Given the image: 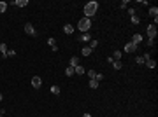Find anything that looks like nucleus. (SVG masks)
I'll return each instance as SVG.
<instances>
[{
  "label": "nucleus",
  "instance_id": "26",
  "mask_svg": "<svg viewBox=\"0 0 158 117\" xmlns=\"http://www.w3.org/2000/svg\"><path fill=\"white\" fill-rule=\"evenodd\" d=\"M97 46H98V40H91L90 42V49H95Z\"/></svg>",
  "mask_w": 158,
  "mask_h": 117
},
{
  "label": "nucleus",
  "instance_id": "17",
  "mask_svg": "<svg viewBox=\"0 0 158 117\" xmlns=\"http://www.w3.org/2000/svg\"><path fill=\"white\" fill-rule=\"evenodd\" d=\"M112 58H114V61H120V58H121V51H114Z\"/></svg>",
  "mask_w": 158,
  "mask_h": 117
},
{
  "label": "nucleus",
  "instance_id": "20",
  "mask_svg": "<svg viewBox=\"0 0 158 117\" xmlns=\"http://www.w3.org/2000/svg\"><path fill=\"white\" fill-rule=\"evenodd\" d=\"M146 65H148L149 68H155V67H156V61H155V60H148V61H146Z\"/></svg>",
  "mask_w": 158,
  "mask_h": 117
},
{
  "label": "nucleus",
  "instance_id": "23",
  "mask_svg": "<svg viewBox=\"0 0 158 117\" xmlns=\"http://www.w3.org/2000/svg\"><path fill=\"white\" fill-rule=\"evenodd\" d=\"M149 14L156 17V16H158V9H156V7H151V9H149Z\"/></svg>",
  "mask_w": 158,
  "mask_h": 117
},
{
  "label": "nucleus",
  "instance_id": "6",
  "mask_svg": "<svg viewBox=\"0 0 158 117\" xmlns=\"http://www.w3.org/2000/svg\"><path fill=\"white\" fill-rule=\"evenodd\" d=\"M148 35H149L151 40L156 37V26H155V25H149V26H148Z\"/></svg>",
  "mask_w": 158,
  "mask_h": 117
},
{
  "label": "nucleus",
  "instance_id": "8",
  "mask_svg": "<svg viewBox=\"0 0 158 117\" xmlns=\"http://www.w3.org/2000/svg\"><path fill=\"white\" fill-rule=\"evenodd\" d=\"M48 44L51 46V49H53L54 52L58 51V47H56V40H54V38H53V37H51V38H48Z\"/></svg>",
  "mask_w": 158,
  "mask_h": 117
},
{
  "label": "nucleus",
  "instance_id": "34",
  "mask_svg": "<svg viewBox=\"0 0 158 117\" xmlns=\"http://www.w3.org/2000/svg\"><path fill=\"white\" fill-rule=\"evenodd\" d=\"M2 100H4V96H2V93H0V101H2Z\"/></svg>",
  "mask_w": 158,
  "mask_h": 117
},
{
  "label": "nucleus",
  "instance_id": "1",
  "mask_svg": "<svg viewBox=\"0 0 158 117\" xmlns=\"http://www.w3.org/2000/svg\"><path fill=\"white\" fill-rule=\"evenodd\" d=\"M97 9H98V4L95 2V0L88 2V4L84 5V17H90V16H93V14L97 12Z\"/></svg>",
  "mask_w": 158,
  "mask_h": 117
},
{
  "label": "nucleus",
  "instance_id": "22",
  "mask_svg": "<svg viewBox=\"0 0 158 117\" xmlns=\"http://www.w3.org/2000/svg\"><path fill=\"white\" fill-rule=\"evenodd\" d=\"M141 23V17H137V16H132V25H139Z\"/></svg>",
  "mask_w": 158,
  "mask_h": 117
},
{
  "label": "nucleus",
  "instance_id": "27",
  "mask_svg": "<svg viewBox=\"0 0 158 117\" xmlns=\"http://www.w3.org/2000/svg\"><path fill=\"white\" fill-rule=\"evenodd\" d=\"M135 63H139V65L144 63V58H142V56H137V58H135Z\"/></svg>",
  "mask_w": 158,
  "mask_h": 117
},
{
  "label": "nucleus",
  "instance_id": "25",
  "mask_svg": "<svg viewBox=\"0 0 158 117\" xmlns=\"http://www.w3.org/2000/svg\"><path fill=\"white\" fill-rule=\"evenodd\" d=\"M88 77H90V79H95V77H97V72H95V70H90V72H88Z\"/></svg>",
  "mask_w": 158,
  "mask_h": 117
},
{
  "label": "nucleus",
  "instance_id": "13",
  "mask_svg": "<svg viewBox=\"0 0 158 117\" xmlns=\"http://www.w3.org/2000/svg\"><path fill=\"white\" fill-rule=\"evenodd\" d=\"M74 73H76V72H74V67H67V68H65V75H67V77H70V75H74Z\"/></svg>",
  "mask_w": 158,
  "mask_h": 117
},
{
  "label": "nucleus",
  "instance_id": "28",
  "mask_svg": "<svg viewBox=\"0 0 158 117\" xmlns=\"http://www.w3.org/2000/svg\"><path fill=\"white\" fill-rule=\"evenodd\" d=\"M102 79H104V75H102V73H97V77H95V81H97V82H100Z\"/></svg>",
  "mask_w": 158,
  "mask_h": 117
},
{
  "label": "nucleus",
  "instance_id": "5",
  "mask_svg": "<svg viewBox=\"0 0 158 117\" xmlns=\"http://www.w3.org/2000/svg\"><path fill=\"white\" fill-rule=\"evenodd\" d=\"M25 32H26L28 35H32V37H35V35H37V32H35L33 25H30V23H26V25H25Z\"/></svg>",
  "mask_w": 158,
  "mask_h": 117
},
{
  "label": "nucleus",
  "instance_id": "32",
  "mask_svg": "<svg viewBox=\"0 0 158 117\" xmlns=\"http://www.w3.org/2000/svg\"><path fill=\"white\" fill-rule=\"evenodd\" d=\"M127 5H128V2L125 0V2H121V5H120V7H121V9H127Z\"/></svg>",
  "mask_w": 158,
  "mask_h": 117
},
{
  "label": "nucleus",
  "instance_id": "24",
  "mask_svg": "<svg viewBox=\"0 0 158 117\" xmlns=\"http://www.w3.org/2000/svg\"><path fill=\"white\" fill-rule=\"evenodd\" d=\"M5 9H7V4L5 2H0V12H5Z\"/></svg>",
  "mask_w": 158,
  "mask_h": 117
},
{
  "label": "nucleus",
  "instance_id": "12",
  "mask_svg": "<svg viewBox=\"0 0 158 117\" xmlns=\"http://www.w3.org/2000/svg\"><path fill=\"white\" fill-rule=\"evenodd\" d=\"M91 52H93V49H90V47H83V51H81L83 56H90Z\"/></svg>",
  "mask_w": 158,
  "mask_h": 117
},
{
  "label": "nucleus",
  "instance_id": "35",
  "mask_svg": "<svg viewBox=\"0 0 158 117\" xmlns=\"http://www.w3.org/2000/svg\"><path fill=\"white\" fill-rule=\"evenodd\" d=\"M0 117H2V114H0Z\"/></svg>",
  "mask_w": 158,
  "mask_h": 117
},
{
  "label": "nucleus",
  "instance_id": "19",
  "mask_svg": "<svg viewBox=\"0 0 158 117\" xmlns=\"http://www.w3.org/2000/svg\"><path fill=\"white\" fill-rule=\"evenodd\" d=\"M51 93L58 96V94H60V87H58V86H51Z\"/></svg>",
  "mask_w": 158,
  "mask_h": 117
},
{
  "label": "nucleus",
  "instance_id": "33",
  "mask_svg": "<svg viewBox=\"0 0 158 117\" xmlns=\"http://www.w3.org/2000/svg\"><path fill=\"white\" fill-rule=\"evenodd\" d=\"M83 117H91V114H84V115H83Z\"/></svg>",
  "mask_w": 158,
  "mask_h": 117
},
{
  "label": "nucleus",
  "instance_id": "9",
  "mask_svg": "<svg viewBox=\"0 0 158 117\" xmlns=\"http://www.w3.org/2000/svg\"><path fill=\"white\" fill-rule=\"evenodd\" d=\"M14 5H18V7H26L28 5V0H16Z\"/></svg>",
  "mask_w": 158,
  "mask_h": 117
},
{
  "label": "nucleus",
  "instance_id": "3",
  "mask_svg": "<svg viewBox=\"0 0 158 117\" xmlns=\"http://www.w3.org/2000/svg\"><path fill=\"white\" fill-rule=\"evenodd\" d=\"M42 86V79L39 75H35V77H32V87H35V89H39Z\"/></svg>",
  "mask_w": 158,
  "mask_h": 117
},
{
  "label": "nucleus",
  "instance_id": "11",
  "mask_svg": "<svg viewBox=\"0 0 158 117\" xmlns=\"http://www.w3.org/2000/svg\"><path fill=\"white\" fill-rule=\"evenodd\" d=\"M63 32H65V33H69V35H70V33H72V32H74V26H72V25H65V26H63Z\"/></svg>",
  "mask_w": 158,
  "mask_h": 117
},
{
  "label": "nucleus",
  "instance_id": "18",
  "mask_svg": "<svg viewBox=\"0 0 158 117\" xmlns=\"http://www.w3.org/2000/svg\"><path fill=\"white\" fill-rule=\"evenodd\" d=\"M81 40H84V42H91V37H90L88 33H83V35H81Z\"/></svg>",
  "mask_w": 158,
  "mask_h": 117
},
{
  "label": "nucleus",
  "instance_id": "14",
  "mask_svg": "<svg viewBox=\"0 0 158 117\" xmlns=\"http://www.w3.org/2000/svg\"><path fill=\"white\" fill-rule=\"evenodd\" d=\"M77 65H79V60H77L76 56H72V58H70V67H74V68H76Z\"/></svg>",
  "mask_w": 158,
  "mask_h": 117
},
{
  "label": "nucleus",
  "instance_id": "7",
  "mask_svg": "<svg viewBox=\"0 0 158 117\" xmlns=\"http://www.w3.org/2000/svg\"><path fill=\"white\" fill-rule=\"evenodd\" d=\"M135 49H137V46L132 44V42H128V44L125 46V52H135Z\"/></svg>",
  "mask_w": 158,
  "mask_h": 117
},
{
  "label": "nucleus",
  "instance_id": "2",
  "mask_svg": "<svg viewBox=\"0 0 158 117\" xmlns=\"http://www.w3.org/2000/svg\"><path fill=\"white\" fill-rule=\"evenodd\" d=\"M77 26H79V30H81V32L86 33V32L90 30V26H91V21H90L88 17H83V19H79V25H77Z\"/></svg>",
  "mask_w": 158,
  "mask_h": 117
},
{
  "label": "nucleus",
  "instance_id": "15",
  "mask_svg": "<svg viewBox=\"0 0 158 117\" xmlns=\"http://www.w3.org/2000/svg\"><path fill=\"white\" fill-rule=\"evenodd\" d=\"M112 67H114V70H121L123 63H121V61H112Z\"/></svg>",
  "mask_w": 158,
  "mask_h": 117
},
{
  "label": "nucleus",
  "instance_id": "31",
  "mask_svg": "<svg viewBox=\"0 0 158 117\" xmlns=\"http://www.w3.org/2000/svg\"><path fill=\"white\" fill-rule=\"evenodd\" d=\"M11 56H16V51H7V58H11Z\"/></svg>",
  "mask_w": 158,
  "mask_h": 117
},
{
  "label": "nucleus",
  "instance_id": "21",
  "mask_svg": "<svg viewBox=\"0 0 158 117\" xmlns=\"http://www.w3.org/2000/svg\"><path fill=\"white\" fill-rule=\"evenodd\" d=\"M90 87H91V89H97V87H98V82H97L95 79H91V81H90Z\"/></svg>",
  "mask_w": 158,
  "mask_h": 117
},
{
  "label": "nucleus",
  "instance_id": "16",
  "mask_svg": "<svg viewBox=\"0 0 158 117\" xmlns=\"http://www.w3.org/2000/svg\"><path fill=\"white\" fill-rule=\"evenodd\" d=\"M74 72H76V73H77V75H83V73H84V68H83V67H79V65H77V67H76V68H74Z\"/></svg>",
  "mask_w": 158,
  "mask_h": 117
},
{
  "label": "nucleus",
  "instance_id": "10",
  "mask_svg": "<svg viewBox=\"0 0 158 117\" xmlns=\"http://www.w3.org/2000/svg\"><path fill=\"white\" fill-rule=\"evenodd\" d=\"M0 52H2L4 58H7V46L5 44H0Z\"/></svg>",
  "mask_w": 158,
  "mask_h": 117
},
{
  "label": "nucleus",
  "instance_id": "4",
  "mask_svg": "<svg viewBox=\"0 0 158 117\" xmlns=\"http://www.w3.org/2000/svg\"><path fill=\"white\" fill-rule=\"evenodd\" d=\"M132 44H135V46L142 44V35H141V33H133V35H132Z\"/></svg>",
  "mask_w": 158,
  "mask_h": 117
},
{
  "label": "nucleus",
  "instance_id": "29",
  "mask_svg": "<svg viewBox=\"0 0 158 117\" xmlns=\"http://www.w3.org/2000/svg\"><path fill=\"white\" fill-rule=\"evenodd\" d=\"M142 58H144V61H148V60H151V54H149V52H146Z\"/></svg>",
  "mask_w": 158,
  "mask_h": 117
},
{
  "label": "nucleus",
  "instance_id": "30",
  "mask_svg": "<svg viewBox=\"0 0 158 117\" xmlns=\"http://www.w3.org/2000/svg\"><path fill=\"white\" fill-rule=\"evenodd\" d=\"M128 14H130V16H135V9L130 7V9H128Z\"/></svg>",
  "mask_w": 158,
  "mask_h": 117
}]
</instances>
